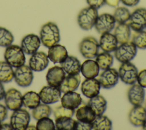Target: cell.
<instances>
[{"instance_id":"cell-1","label":"cell","mask_w":146,"mask_h":130,"mask_svg":"<svg viewBox=\"0 0 146 130\" xmlns=\"http://www.w3.org/2000/svg\"><path fill=\"white\" fill-rule=\"evenodd\" d=\"M39 36L41 43L48 48L58 44L60 40L58 26L52 22H48L42 25Z\"/></svg>"},{"instance_id":"cell-2","label":"cell","mask_w":146,"mask_h":130,"mask_svg":"<svg viewBox=\"0 0 146 130\" xmlns=\"http://www.w3.org/2000/svg\"><path fill=\"white\" fill-rule=\"evenodd\" d=\"M4 57L5 61L14 68L24 65L26 61L24 52L21 46L17 45H10L6 47Z\"/></svg>"},{"instance_id":"cell-3","label":"cell","mask_w":146,"mask_h":130,"mask_svg":"<svg viewBox=\"0 0 146 130\" xmlns=\"http://www.w3.org/2000/svg\"><path fill=\"white\" fill-rule=\"evenodd\" d=\"M98 17V13L96 9L91 6L84 7L78 14V23L82 29L89 30L94 26Z\"/></svg>"},{"instance_id":"cell-4","label":"cell","mask_w":146,"mask_h":130,"mask_svg":"<svg viewBox=\"0 0 146 130\" xmlns=\"http://www.w3.org/2000/svg\"><path fill=\"white\" fill-rule=\"evenodd\" d=\"M137 48L132 41L121 44L115 50V58L120 62H127L132 60L136 55Z\"/></svg>"},{"instance_id":"cell-5","label":"cell","mask_w":146,"mask_h":130,"mask_svg":"<svg viewBox=\"0 0 146 130\" xmlns=\"http://www.w3.org/2000/svg\"><path fill=\"white\" fill-rule=\"evenodd\" d=\"M99 44L97 40L91 36L84 38L79 44V50L86 58H94L98 54Z\"/></svg>"},{"instance_id":"cell-6","label":"cell","mask_w":146,"mask_h":130,"mask_svg":"<svg viewBox=\"0 0 146 130\" xmlns=\"http://www.w3.org/2000/svg\"><path fill=\"white\" fill-rule=\"evenodd\" d=\"M30 115L29 112L22 108L13 111L10 116V124L13 129L25 130L29 125Z\"/></svg>"},{"instance_id":"cell-7","label":"cell","mask_w":146,"mask_h":130,"mask_svg":"<svg viewBox=\"0 0 146 130\" xmlns=\"http://www.w3.org/2000/svg\"><path fill=\"white\" fill-rule=\"evenodd\" d=\"M118 73L121 80L126 84L132 85L137 81V69L130 61L123 63L119 67Z\"/></svg>"},{"instance_id":"cell-8","label":"cell","mask_w":146,"mask_h":130,"mask_svg":"<svg viewBox=\"0 0 146 130\" xmlns=\"http://www.w3.org/2000/svg\"><path fill=\"white\" fill-rule=\"evenodd\" d=\"M14 78L16 83L20 86L27 87L33 82L34 76L32 69L29 66L23 65L16 68Z\"/></svg>"},{"instance_id":"cell-9","label":"cell","mask_w":146,"mask_h":130,"mask_svg":"<svg viewBox=\"0 0 146 130\" xmlns=\"http://www.w3.org/2000/svg\"><path fill=\"white\" fill-rule=\"evenodd\" d=\"M128 24L134 31L144 29L146 27V9L140 7L135 9L131 14Z\"/></svg>"},{"instance_id":"cell-10","label":"cell","mask_w":146,"mask_h":130,"mask_svg":"<svg viewBox=\"0 0 146 130\" xmlns=\"http://www.w3.org/2000/svg\"><path fill=\"white\" fill-rule=\"evenodd\" d=\"M115 20L112 15L108 13H103L98 15L95 27L100 34L110 32L115 26Z\"/></svg>"},{"instance_id":"cell-11","label":"cell","mask_w":146,"mask_h":130,"mask_svg":"<svg viewBox=\"0 0 146 130\" xmlns=\"http://www.w3.org/2000/svg\"><path fill=\"white\" fill-rule=\"evenodd\" d=\"M22 94L17 89L10 88L5 93L4 99L6 107L11 111L21 108L23 105Z\"/></svg>"},{"instance_id":"cell-12","label":"cell","mask_w":146,"mask_h":130,"mask_svg":"<svg viewBox=\"0 0 146 130\" xmlns=\"http://www.w3.org/2000/svg\"><path fill=\"white\" fill-rule=\"evenodd\" d=\"M39 95L40 101L46 104L58 102L61 96V92L58 87L51 85L44 86L40 90Z\"/></svg>"},{"instance_id":"cell-13","label":"cell","mask_w":146,"mask_h":130,"mask_svg":"<svg viewBox=\"0 0 146 130\" xmlns=\"http://www.w3.org/2000/svg\"><path fill=\"white\" fill-rule=\"evenodd\" d=\"M40 44L41 41L38 36L35 34H29L22 39L21 47L25 54L32 55L37 52Z\"/></svg>"},{"instance_id":"cell-14","label":"cell","mask_w":146,"mask_h":130,"mask_svg":"<svg viewBox=\"0 0 146 130\" xmlns=\"http://www.w3.org/2000/svg\"><path fill=\"white\" fill-rule=\"evenodd\" d=\"M119 73L114 68L105 69L98 78L100 86L104 89H110L117 83Z\"/></svg>"},{"instance_id":"cell-15","label":"cell","mask_w":146,"mask_h":130,"mask_svg":"<svg viewBox=\"0 0 146 130\" xmlns=\"http://www.w3.org/2000/svg\"><path fill=\"white\" fill-rule=\"evenodd\" d=\"M48 62V57L44 52H36L30 57L29 66L33 71L41 72L47 68Z\"/></svg>"},{"instance_id":"cell-16","label":"cell","mask_w":146,"mask_h":130,"mask_svg":"<svg viewBox=\"0 0 146 130\" xmlns=\"http://www.w3.org/2000/svg\"><path fill=\"white\" fill-rule=\"evenodd\" d=\"M65 76V72L62 67L54 66L48 70L46 78L48 85L59 87Z\"/></svg>"},{"instance_id":"cell-17","label":"cell","mask_w":146,"mask_h":130,"mask_svg":"<svg viewBox=\"0 0 146 130\" xmlns=\"http://www.w3.org/2000/svg\"><path fill=\"white\" fill-rule=\"evenodd\" d=\"M100 87L98 80L95 78H87L82 83L81 90L85 96L91 98L99 94Z\"/></svg>"},{"instance_id":"cell-18","label":"cell","mask_w":146,"mask_h":130,"mask_svg":"<svg viewBox=\"0 0 146 130\" xmlns=\"http://www.w3.org/2000/svg\"><path fill=\"white\" fill-rule=\"evenodd\" d=\"M145 92L143 86L133 84L129 88L127 93L129 101L133 105H140L144 100Z\"/></svg>"},{"instance_id":"cell-19","label":"cell","mask_w":146,"mask_h":130,"mask_svg":"<svg viewBox=\"0 0 146 130\" xmlns=\"http://www.w3.org/2000/svg\"><path fill=\"white\" fill-rule=\"evenodd\" d=\"M47 56L53 63H61L67 58L68 53L64 46L57 44L49 48Z\"/></svg>"},{"instance_id":"cell-20","label":"cell","mask_w":146,"mask_h":130,"mask_svg":"<svg viewBox=\"0 0 146 130\" xmlns=\"http://www.w3.org/2000/svg\"><path fill=\"white\" fill-rule=\"evenodd\" d=\"M80 80L81 78L79 73L76 74H68L67 76H65L58 88L60 92L64 93L74 91L78 88Z\"/></svg>"},{"instance_id":"cell-21","label":"cell","mask_w":146,"mask_h":130,"mask_svg":"<svg viewBox=\"0 0 146 130\" xmlns=\"http://www.w3.org/2000/svg\"><path fill=\"white\" fill-rule=\"evenodd\" d=\"M128 119L134 126H142L146 120V109L141 105H134L128 114Z\"/></svg>"},{"instance_id":"cell-22","label":"cell","mask_w":146,"mask_h":130,"mask_svg":"<svg viewBox=\"0 0 146 130\" xmlns=\"http://www.w3.org/2000/svg\"><path fill=\"white\" fill-rule=\"evenodd\" d=\"M82 101V99L80 94L74 91L64 93L61 98L62 105L71 109L78 108Z\"/></svg>"},{"instance_id":"cell-23","label":"cell","mask_w":146,"mask_h":130,"mask_svg":"<svg viewBox=\"0 0 146 130\" xmlns=\"http://www.w3.org/2000/svg\"><path fill=\"white\" fill-rule=\"evenodd\" d=\"M117 44L114 34L110 32L102 34L99 39V46L106 52L110 53L115 51L117 47Z\"/></svg>"},{"instance_id":"cell-24","label":"cell","mask_w":146,"mask_h":130,"mask_svg":"<svg viewBox=\"0 0 146 130\" xmlns=\"http://www.w3.org/2000/svg\"><path fill=\"white\" fill-rule=\"evenodd\" d=\"M61 67L68 74H76L80 71L81 64L79 60L74 56H68L67 58L60 63Z\"/></svg>"},{"instance_id":"cell-25","label":"cell","mask_w":146,"mask_h":130,"mask_svg":"<svg viewBox=\"0 0 146 130\" xmlns=\"http://www.w3.org/2000/svg\"><path fill=\"white\" fill-rule=\"evenodd\" d=\"M99 67L95 61L87 60L81 65L80 71L86 78H95L99 74Z\"/></svg>"},{"instance_id":"cell-26","label":"cell","mask_w":146,"mask_h":130,"mask_svg":"<svg viewBox=\"0 0 146 130\" xmlns=\"http://www.w3.org/2000/svg\"><path fill=\"white\" fill-rule=\"evenodd\" d=\"M88 105L92 108L96 115H103L107 108V101L102 95L98 94L90 98Z\"/></svg>"},{"instance_id":"cell-27","label":"cell","mask_w":146,"mask_h":130,"mask_svg":"<svg viewBox=\"0 0 146 130\" xmlns=\"http://www.w3.org/2000/svg\"><path fill=\"white\" fill-rule=\"evenodd\" d=\"M113 34L120 44L126 42L130 38L131 28L128 23H118L115 27Z\"/></svg>"},{"instance_id":"cell-28","label":"cell","mask_w":146,"mask_h":130,"mask_svg":"<svg viewBox=\"0 0 146 130\" xmlns=\"http://www.w3.org/2000/svg\"><path fill=\"white\" fill-rule=\"evenodd\" d=\"M95 112L88 104L81 106L76 111L77 120L92 123L95 119Z\"/></svg>"},{"instance_id":"cell-29","label":"cell","mask_w":146,"mask_h":130,"mask_svg":"<svg viewBox=\"0 0 146 130\" xmlns=\"http://www.w3.org/2000/svg\"><path fill=\"white\" fill-rule=\"evenodd\" d=\"M23 105L29 109H34L40 103L39 93L34 91H29L22 96Z\"/></svg>"},{"instance_id":"cell-30","label":"cell","mask_w":146,"mask_h":130,"mask_svg":"<svg viewBox=\"0 0 146 130\" xmlns=\"http://www.w3.org/2000/svg\"><path fill=\"white\" fill-rule=\"evenodd\" d=\"M14 72L12 66L6 61H0V81L7 83L14 78Z\"/></svg>"},{"instance_id":"cell-31","label":"cell","mask_w":146,"mask_h":130,"mask_svg":"<svg viewBox=\"0 0 146 130\" xmlns=\"http://www.w3.org/2000/svg\"><path fill=\"white\" fill-rule=\"evenodd\" d=\"M92 129L95 130H110L112 129V121L103 115H96L95 119L92 122Z\"/></svg>"},{"instance_id":"cell-32","label":"cell","mask_w":146,"mask_h":130,"mask_svg":"<svg viewBox=\"0 0 146 130\" xmlns=\"http://www.w3.org/2000/svg\"><path fill=\"white\" fill-rule=\"evenodd\" d=\"M76 120L69 117L55 119V127L58 130H75Z\"/></svg>"},{"instance_id":"cell-33","label":"cell","mask_w":146,"mask_h":130,"mask_svg":"<svg viewBox=\"0 0 146 130\" xmlns=\"http://www.w3.org/2000/svg\"><path fill=\"white\" fill-rule=\"evenodd\" d=\"M113 56L108 52H102L96 57V62L100 69L105 70L108 69L113 64Z\"/></svg>"},{"instance_id":"cell-34","label":"cell","mask_w":146,"mask_h":130,"mask_svg":"<svg viewBox=\"0 0 146 130\" xmlns=\"http://www.w3.org/2000/svg\"><path fill=\"white\" fill-rule=\"evenodd\" d=\"M51 107L46 104H39L36 107L33 109L32 116L36 120H39L43 117H49L51 114Z\"/></svg>"},{"instance_id":"cell-35","label":"cell","mask_w":146,"mask_h":130,"mask_svg":"<svg viewBox=\"0 0 146 130\" xmlns=\"http://www.w3.org/2000/svg\"><path fill=\"white\" fill-rule=\"evenodd\" d=\"M130 15L131 13L129 10L125 7H117L113 15L115 21L118 23H125L128 21Z\"/></svg>"},{"instance_id":"cell-36","label":"cell","mask_w":146,"mask_h":130,"mask_svg":"<svg viewBox=\"0 0 146 130\" xmlns=\"http://www.w3.org/2000/svg\"><path fill=\"white\" fill-rule=\"evenodd\" d=\"M132 42L136 48L141 49H146V31L143 30L134 31L132 34Z\"/></svg>"},{"instance_id":"cell-37","label":"cell","mask_w":146,"mask_h":130,"mask_svg":"<svg viewBox=\"0 0 146 130\" xmlns=\"http://www.w3.org/2000/svg\"><path fill=\"white\" fill-rule=\"evenodd\" d=\"M14 36L8 29L0 26V46L7 47L14 41Z\"/></svg>"},{"instance_id":"cell-38","label":"cell","mask_w":146,"mask_h":130,"mask_svg":"<svg viewBox=\"0 0 146 130\" xmlns=\"http://www.w3.org/2000/svg\"><path fill=\"white\" fill-rule=\"evenodd\" d=\"M36 127V129L38 130H54L55 129L52 120L48 117H43L38 120Z\"/></svg>"},{"instance_id":"cell-39","label":"cell","mask_w":146,"mask_h":130,"mask_svg":"<svg viewBox=\"0 0 146 130\" xmlns=\"http://www.w3.org/2000/svg\"><path fill=\"white\" fill-rule=\"evenodd\" d=\"M75 112V109H68L64 107L63 106L59 105L56 107L54 110V115L56 118L62 117H72Z\"/></svg>"},{"instance_id":"cell-40","label":"cell","mask_w":146,"mask_h":130,"mask_svg":"<svg viewBox=\"0 0 146 130\" xmlns=\"http://www.w3.org/2000/svg\"><path fill=\"white\" fill-rule=\"evenodd\" d=\"M92 129V123L76 120L75 130H90Z\"/></svg>"},{"instance_id":"cell-41","label":"cell","mask_w":146,"mask_h":130,"mask_svg":"<svg viewBox=\"0 0 146 130\" xmlns=\"http://www.w3.org/2000/svg\"><path fill=\"white\" fill-rule=\"evenodd\" d=\"M137 80L139 85L146 88V69L142 70L138 73Z\"/></svg>"},{"instance_id":"cell-42","label":"cell","mask_w":146,"mask_h":130,"mask_svg":"<svg viewBox=\"0 0 146 130\" xmlns=\"http://www.w3.org/2000/svg\"><path fill=\"white\" fill-rule=\"evenodd\" d=\"M86 2L89 6L96 9L100 8L106 3V0H86Z\"/></svg>"},{"instance_id":"cell-43","label":"cell","mask_w":146,"mask_h":130,"mask_svg":"<svg viewBox=\"0 0 146 130\" xmlns=\"http://www.w3.org/2000/svg\"><path fill=\"white\" fill-rule=\"evenodd\" d=\"M7 109L6 107L0 104V121H4L7 117Z\"/></svg>"},{"instance_id":"cell-44","label":"cell","mask_w":146,"mask_h":130,"mask_svg":"<svg viewBox=\"0 0 146 130\" xmlns=\"http://www.w3.org/2000/svg\"><path fill=\"white\" fill-rule=\"evenodd\" d=\"M120 1L124 5L132 7L137 5L139 3L140 0H120Z\"/></svg>"},{"instance_id":"cell-45","label":"cell","mask_w":146,"mask_h":130,"mask_svg":"<svg viewBox=\"0 0 146 130\" xmlns=\"http://www.w3.org/2000/svg\"><path fill=\"white\" fill-rule=\"evenodd\" d=\"M120 0H106V3L108 6L115 7L119 5Z\"/></svg>"},{"instance_id":"cell-46","label":"cell","mask_w":146,"mask_h":130,"mask_svg":"<svg viewBox=\"0 0 146 130\" xmlns=\"http://www.w3.org/2000/svg\"><path fill=\"white\" fill-rule=\"evenodd\" d=\"M13 129L10 123H3L1 124V130H12Z\"/></svg>"},{"instance_id":"cell-47","label":"cell","mask_w":146,"mask_h":130,"mask_svg":"<svg viewBox=\"0 0 146 130\" xmlns=\"http://www.w3.org/2000/svg\"><path fill=\"white\" fill-rule=\"evenodd\" d=\"M5 93H6V92L5 90L3 85L2 83V82L0 81V101L4 98Z\"/></svg>"},{"instance_id":"cell-48","label":"cell","mask_w":146,"mask_h":130,"mask_svg":"<svg viewBox=\"0 0 146 130\" xmlns=\"http://www.w3.org/2000/svg\"><path fill=\"white\" fill-rule=\"evenodd\" d=\"M26 129H36V127L34 125H28Z\"/></svg>"},{"instance_id":"cell-49","label":"cell","mask_w":146,"mask_h":130,"mask_svg":"<svg viewBox=\"0 0 146 130\" xmlns=\"http://www.w3.org/2000/svg\"><path fill=\"white\" fill-rule=\"evenodd\" d=\"M142 128L143 129H145L146 130V120L145 121H144V123H143V124L142 125Z\"/></svg>"},{"instance_id":"cell-50","label":"cell","mask_w":146,"mask_h":130,"mask_svg":"<svg viewBox=\"0 0 146 130\" xmlns=\"http://www.w3.org/2000/svg\"><path fill=\"white\" fill-rule=\"evenodd\" d=\"M1 124H2V123H1V122L0 121V130H1Z\"/></svg>"}]
</instances>
